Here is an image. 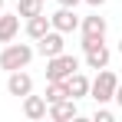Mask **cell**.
<instances>
[{"mask_svg": "<svg viewBox=\"0 0 122 122\" xmlns=\"http://www.w3.org/2000/svg\"><path fill=\"white\" fill-rule=\"evenodd\" d=\"M20 30V13H0V43H10Z\"/></svg>", "mask_w": 122, "mask_h": 122, "instance_id": "8fae6325", "label": "cell"}, {"mask_svg": "<svg viewBox=\"0 0 122 122\" xmlns=\"http://www.w3.org/2000/svg\"><path fill=\"white\" fill-rule=\"evenodd\" d=\"M86 3H89V7H102L106 0H86Z\"/></svg>", "mask_w": 122, "mask_h": 122, "instance_id": "d6986e66", "label": "cell"}, {"mask_svg": "<svg viewBox=\"0 0 122 122\" xmlns=\"http://www.w3.org/2000/svg\"><path fill=\"white\" fill-rule=\"evenodd\" d=\"M23 116H26V119H43V116H46V99L26 92V96H23Z\"/></svg>", "mask_w": 122, "mask_h": 122, "instance_id": "7c38bea8", "label": "cell"}, {"mask_svg": "<svg viewBox=\"0 0 122 122\" xmlns=\"http://www.w3.org/2000/svg\"><path fill=\"white\" fill-rule=\"evenodd\" d=\"M96 122H112V112H109V109H99V112H96Z\"/></svg>", "mask_w": 122, "mask_h": 122, "instance_id": "2e32d148", "label": "cell"}, {"mask_svg": "<svg viewBox=\"0 0 122 122\" xmlns=\"http://www.w3.org/2000/svg\"><path fill=\"white\" fill-rule=\"evenodd\" d=\"M7 89H10L13 96H26V92L33 89V79H30L23 69H13V73H10V79H7Z\"/></svg>", "mask_w": 122, "mask_h": 122, "instance_id": "9c48e42d", "label": "cell"}, {"mask_svg": "<svg viewBox=\"0 0 122 122\" xmlns=\"http://www.w3.org/2000/svg\"><path fill=\"white\" fill-rule=\"evenodd\" d=\"M116 73H109L106 66H102V73L96 76V79L89 82V92H92V99H99V102H106V99H112V92H116Z\"/></svg>", "mask_w": 122, "mask_h": 122, "instance_id": "3957f363", "label": "cell"}, {"mask_svg": "<svg viewBox=\"0 0 122 122\" xmlns=\"http://www.w3.org/2000/svg\"><path fill=\"white\" fill-rule=\"evenodd\" d=\"M50 30V17L46 13H36V17H26V33L33 36V40H40L43 33Z\"/></svg>", "mask_w": 122, "mask_h": 122, "instance_id": "4fadbf2b", "label": "cell"}, {"mask_svg": "<svg viewBox=\"0 0 122 122\" xmlns=\"http://www.w3.org/2000/svg\"><path fill=\"white\" fill-rule=\"evenodd\" d=\"M79 69V60L76 56H69V53H56V56H50V63H46V79H66L69 73H76Z\"/></svg>", "mask_w": 122, "mask_h": 122, "instance_id": "7a4b0ae2", "label": "cell"}, {"mask_svg": "<svg viewBox=\"0 0 122 122\" xmlns=\"http://www.w3.org/2000/svg\"><path fill=\"white\" fill-rule=\"evenodd\" d=\"M33 60V50L26 46V43H10V46H3V53H0V66L3 69H23L26 63Z\"/></svg>", "mask_w": 122, "mask_h": 122, "instance_id": "6da1fadb", "label": "cell"}, {"mask_svg": "<svg viewBox=\"0 0 122 122\" xmlns=\"http://www.w3.org/2000/svg\"><path fill=\"white\" fill-rule=\"evenodd\" d=\"M63 7H76V3H79V0H60Z\"/></svg>", "mask_w": 122, "mask_h": 122, "instance_id": "ac0fdd59", "label": "cell"}, {"mask_svg": "<svg viewBox=\"0 0 122 122\" xmlns=\"http://www.w3.org/2000/svg\"><path fill=\"white\" fill-rule=\"evenodd\" d=\"M36 43H40V53H43V56H56V53H63V46H66L63 36H60V30H56V33H50V30H46Z\"/></svg>", "mask_w": 122, "mask_h": 122, "instance_id": "30bf717a", "label": "cell"}, {"mask_svg": "<svg viewBox=\"0 0 122 122\" xmlns=\"http://www.w3.org/2000/svg\"><path fill=\"white\" fill-rule=\"evenodd\" d=\"M0 10H3V0H0Z\"/></svg>", "mask_w": 122, "mask_h": 122, "instance_id": "44dd1931", "label": "cell"}, {"mask_svg": "<svg viewBox=\"0 0 122 122\" xmlns=\"http://www.w3.org/2000/svg\"><path fill=\"white\" fill-rule=\"evenodd\" d=\"M63 86H66V96H69V99H79V96L89 92V79H86L82 73H69V76L63 79Z\"/></svg>", "mask_w": 122, "mask_h": 122, "instance_id": "52a82bcc", "label": "cell"}, {"mask_svg": "<svg viewBox=\"0 0 122 122\" xmlns=\"http://www.w3.org/2000/svg\"><path fill=\"white\" fill-rule=\"evenodd\" d=\"M102 36H106V20H102L99 13L86 17L82 20V40H102Z\"/></svg>", "mask_w": 122, "mask_h": 122, "instance_id": "ba28073f", "label": "cell"}, {"mask_svg": "<svg viewBox=\"0 0 122 122\" xmlns=\"http://www.w3.org/2000/svg\"><path fill=\"white\" fill-rule=\"evenodd\" d=\"M76 116H79V109H76V102L69 99V96L50 106V119H56V122H66V119H76Z\"/></svg>", "mask_w": 122, "mask_h": 122, "instance_id": "8992f818", "label": "cell"}, {"mask_svg": "<svg viewBox=\"0 0 122 122\" xmlns=\"http://www.w3.org/2000/svg\"><path fill=\"white\" fill-rule=\"evenodd\" d=\"M119 53H122V40H119Z\"/></svg>", "mask_w": 122, "mask_h": 122, "instance_id": "ffe728a7", "label": "cell"}, {"mask_svg": "<svg viewBox=\"0 0 122 122\" xmlns=\"http://www.w3.org/2000/svg\"><path fill=\"white\" fill-rule=\"evenodd\" d=\"M50 26H56L60 33H69V30H76V26H79V17L73 13V7H60V10L50 17Z\"/></svg>", "mask_w": 122, "mask_h": 122, "instance_id": "5b68a950", "label": "cell"}, {"mask_svg": "<svg viewBox=\"0 0 122 122\" xmlns=\"http://www.w3.org/2000/svg\"><path fill=\"white\" fill-rule=\"evenodd\" d=\"M112 99H116V102L122 106V82H116V92H112Z\"/></svg>", "mask_w": 122, "mask_h": 122, "instance_id": "e0dca14e", "label": "cell"}, {"mask_svg": "<svg viewBox=\"0 0 122 122\" xmlns=\"http://www.w3.org/2000/svg\"><path fill=\"white\" fill-rule=\"evenodd\" d=\"M82 46H86V63H89L92 69H102V66L109 63V50H106L102 40H82Z\"/></svg>", "mask_w": 122, "mask_h": 122, "instance_id": "277c9868", "label": "cell"}, {"mask_svg": "<svg viewBox=\"0 0 122 122\" xmlns=\"http://www.w3.org/2000/svg\"><path fill=\"white\" fill-rule=\"evenodd\" d=\"M46 106H53V102H60V99H66V86H63V79H53L50 86H46Z\"/></svg>", "mask_w": 122, "mask_h": 122, "instance_id": "5bb4252c", "label": "cell"}, {"mask_svg": "<svg viewBox=\"0 0 122 122\" xmlns=\"http://www.w3.org/2000/svg\"><path fill=\"white\" fill-rule=\"evenodd\" d=\"M17 13L20 17H36V13H43V0H20Z\"/></svg>", "mask_w": 122, "mask_h": 122, "instance_id": "9a60e30c", "label": "cell"}]
</instances>
